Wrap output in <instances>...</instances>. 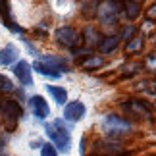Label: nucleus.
I'll use <instances>...</instances> for the list:
<instances>
[{
  "label": "nucleus",
  "mask_w": 156,
  "mask_h": 156,
  "mask_svg": "<svg viewBox=\"0 0 156 156\" xmlns=\"http://www.w3.org/2000/svg\"><path fill=\"white\" fill-rule=\"evenodd\" d=\"M44 131H46L48 139L52 141V145L56 147L58 152L69 151L71 135H69V131L66 129V125L60 122V119H56V122H52V123H46V125H44Z\"/></svg>",
  "instance_id": "1"
},
{
  "label": "nucleus",
  "mask_w": 156,
  "mask_h": 156,
  "mask_svg": "<svg viewBox=\"0 0 156 156\" xmlns=\"http://www.w3.org/2000/svg\"><path fill=\"white\" fill-rule=\"evenodd\" d=\"M133 123L129 119H125L122 116H116V114H108L102 119V129L106 131L108 137H122L125 133H129Z\"/></svg>",
  "instance_id": "2"
},
{
  "label": "nucleus",
  "mask_w": 156,
  "mask_h": 156,
  "mask_svg": "<svg viewBox=\"0 0 156 156\" xmlns=\"http://www.w3.org/2000/svg\"><path fill=\"white\" fill-rule=\"evenodd\" d=\"M122 10H123L122 2H116V0H104V2L98 4L97 16H98V20L102 23H106V25H114Z\"/></svg>",
  "instance_id": "3"
},
{
  "label": "nucleus",
  "mask_w": 156,
  "mask_h": 156,
  "mask_svg": "<svg viewBox=\"0 0 156 156\" xmlns=\"http://www.w3.org/2000/svg\"><path fill=\"white\" fill-rule=\"evenodd\" d=\"M54 39H56L62 46H66V48H73V50H75V46L81 43L79 33H77L73 27H68V25L58 27L56 31H54Z\"/></svg>",
  "instance_id": "4"
},
{
  "label": "nucleus",
  "mask_w": 156,
  "mask_h": 156,
  "mask_svg": "<svg viewBox=\"0 0 156 156\" xmlns=\"http://www.w3.org/2000/svg\"><path fill=\"white\" fill-rule=\"evenodd\" d=\"M122 108L125 112H129L131 116H137L141 119H148V118H151V110H148V106L143 102V100H135V98L125 100V102H122Z\"/></svg>",
  "instance_id": "5"
},
{
  "label": "nucleus",
  "mask_w": 156,
  "mask_h": 156,
  "mask_svg": "<svg viewBox=\"0 0 156 156\" xmlns=\"http://www.w3.org/2000/svg\"><path fill=\"white\" fill-rule=\"evenodd\" d=\"M31 64L25 62V60H20L16 66H14V73L16 77L20 79V83L23 87H31L33 85V75H31Z\"/></svg>",
  "instance_id": "6"
},
{
  "label": "nucleus",
  "mask_w": 156,
  "mask_h": 156,
  "mask_svg": "<svg viewBox=\"0 0 156 156\" xmlns=\"http://www.w3.org/2000/svg\"><path fill=\"white\" fill-rule=\"evenodd\" d=\"M29 106H31V112L35 118L39 119H44L50 116V106L46 104V100L41 97V94H35V97L29 98Z\"/></svg>",
  "instance_id": "7"
},
{
  "label": "nucleus",
  "mask_w": 156,
  "mask_h": 156,
  "mask_svg": "<svg viewBox=\"0 0 156 156\" xmlns=\"http://www.w3.org/2000/svg\"><path fill=\"white\" fill-rule=\"evenodd\" d=\"M0 112L8 119H20L21 114H23L20 102H17V100H12V98H4L2 102H0Z\"/></svg>",
  "instance_id": "8"
},
{
  "label": "nucleus",
  "mask_w": 156,
  "mask_h": 156,
  "mask_svg": "<svg viewBox=\"0 0 156 156\" xmlns=\"http://www.w3.org/2000/svg\"><path fill=\"white\" fill-rule=\"evenodd\" d=\"M85 116V104L79 102V100H73V102L66 104L64 108V118L68 122H79V119Z\"/></svg>",
  "instance_id": "9"
},
{
  "label": "nucleus",
  "mask_w": 156,
  "mask_h": 156,
  "mask_svg": "<svg viewBox=\"0 0 156 156\" xmlns=\"http://www.w3.org/2000/svg\"><path fill=\"white\" fill-rule=\"evenodd\" d=\"M141 10H143V6H141V2H137V0H127V2H123V14H125V17H127L129 21H135L137 17H139Z\"/></svg>",
  "instance_id": "10"
},
{
  "label": "nucleus",
  "mask_w": 156,
  "mask_h": 156,
  "mask_svg": "<svg viewBox=\"0 0 156 156\" xmlns=\"http://www.w3.org/2000/svg\"><path fill=\"white\" fill-rule=\"evenodd\" d=\"M41 62L43 64H46L48 68H52L54 71H69L68 69V64H66V60H62V58H58V56H50V54H44L43 58H41Z\"/></svg>",
  "instance_id": "11"
},
{
  "label": "nucleus",
  "mask_w": 156,
  "mask_h": 156,
  "mask_svg": "<svg viewBox=\"0 0 156 156\" xmlns=\"http://www.w3.org/2000/svg\"><path fill=\"white\" fill-rule=\"evenodd\" d=\"M17 60V48L14 44H8L0 50V66H10Z\"/></svg>",
  "instance_id": "12"
},
{
  "label": "nucleus",
  "mask_w": 156,
  "mask_h": 156,
  "mask_svg": "<svg viewBox=\"0 0 156 156\" xmlns=\"http://www.w3.org/2000/svg\"><path fill=\"white\" fill-rule=\"evenodd\" d=\"M119 39L118 35H110V37H104L102 41H100V44H98V50L102 52V54H110L118 48V44H119Z\"/></svg>",
  "instance_id": "13"
},
{
  "label": "nucleus",
  "mask_w": 156,
  "mask_h": 156,
  "mask_svg": "<svg viewBox=\"0 0 156 156\" xmlns=\"http://www.w3.org/2000/svg\"><path fill=\"white\" fill-rule=\"evenodd\" d=\"M31 68L37 71V73H41V75H44V77H52V79H58L60 77V71H54L52 68H48V66L46 64H43L41 62V60H37V62H35Z\"/></svg>",
  "instance_id": "14"
},
{
  "label": "nucleus",
  "mask_w": 156,
  "mask_h": 156,
  "mask_svg": "<svg viewBox=\"0 0 156 156\" xmlns=\"http://www.w3.org/2000/svg\"><path fill=\"white\" fill-rule=\"evenodd\" d=\"M83 41H85L87 46H94V44H100V41H102V37H100V33L97 31L94 27H87L85 31H83Z\"/></svg>",
  "instance_id": "15"
},
{
  "label": "nucleus",
  "mask_w": 156,
  "mask_h": 156,
  "mask_svg": "<svg viewBox=\"0 0 156 156\" xmlns=\"http://www.w3.org/2000/svg\"><path fill=\"white\" fill-rule=\"evenodd\" d=\"M102 64H104V60L100 58V56H87V58L81 62V68L87 69V71H93V69L102 68Z\"/></svg>",
  "instance_id": "16"
},
{
  "label": "nucleus",
  "mask_w": 156,
  "mask_h": 156,
  "mask_svg": "<svg viewBox=\"0 0 156 156\" xmlns=\"http://www.w3.org/2000/svg\"><path fill=\"white\" fill-rule=\"evenodd\" d=\"M46 91H48L54 100H56L58 104H66V100H68V93H66V89L62 87H54V85H46Z\"/></svg>",
  "instance_id": "17"
},
{
  "label": "nucleus",
  "mask_w": 156,
  "mask_h": 156,
  "mask_svg": "<svg viewBox=\"0 0 156 156\" xmlns=\"http://www.w3.org/2000/svg\"><path fill=\"white\" fill-rule=\"evenodd\" d=\"M143 44H145V39H143V35H137V37H133L131 41H127V44H125V52L131 54V52H139L143 48Z\"/></svg>",
  "instance_id": "18"
},
{
  "label": "nucleus",
  "mask_w": 156,
  "mask_h": 156,
  "mask_svg": "<svg viewBox=\"0 0 156 156\" xmlns=\"http://www.w3.org/2000/svg\"><path fill=\"white\" fill-rule=\"evenodd\" d=\"M41 156H58V151L52 143H46V145H41Z\"/></svg>",
  "instance_id": "19"
},
{
  "label": "nucleus",
  "mask_w": 156,
  "mask_h": 156,
  "mask_svg": "<svg viewBox=\"0 0 156 156\" xmlns=\"http://www.w3.org/2000/svg\"><path fill=\"white\" fill-rule=\"evenodd\" d=\"M10 91H14V83L6 75H0V93H10Z\"/></svg>",
  "instance_id": "20"
},
{
  "label": "nucleus",
  "mask_w": 156,
  "mask_h": 156,
  "mask_svg": "<svg viewBox=\"0 0 156 156\" xmlns=\"http://www.w3.org/2000/svg\"><path fill=\"white\" fill-rule=\"evenodd\" d=\"M97 10H98V2H89V4H85V8H83V14L93 16V14H97Z\"/></svg>",
  "instance_id": "21"
},
{
  "label": "nucleus",
  "mask_w": 156,
  "mask_h": 156,
  "mask_svg": "<svg viewBox=\"0 0 156 156\" xmlns=\"http://www.w3.org/2000/svg\"><path fill=\"white\" fill-rule=\"evenodd\" d=\"M133 33H135V27H133V23H131V25L123 27L122 37H119V39H127V41H131V39H133Z\"/></svg>",
  "instance_id": "22"
},
{
  "label": "nucleus",
  "mask_w": 156,
  "mask_h": 156,
  "mask_svg": "<svg viewBox=\"0 0 156 156\" xmlns=\"http://www.w3.org/2000/svg\"><path fill=\"white\" fill-rule=\"evenodd\" d=\"M147 68L148 69H154L156 71V52H152V54H148V56H147Z\"/></svg>",
  "instance_id": "23"
},
{
  "label": "nucleus",
  "mask_w": 156,
  "mask_h": 156,
  "mask_svg": "<svg viewBox=\"0 0 156 156\" xmlns=\"http://www.w3.org/2000/svg\"><path fill=\"white\" fill-rule=\"evenodd\" d=\"M147 20L148 21H156V2L152 4V6H148V8H147Z\"/></svg>",
  "instance_id": "24"
},
{
  "label": "nucleus",
  "mask_w": 156,
  "mask_h": 156,
  "mask_svg": "<svg viewBox=\"0 0 156 156\" xmlns=\"http://www.w3.org/2000/svg\"><path fill=\"white\" fill-rule=\"evenodd\" d=\"M152 29H154V23L152 21H145V25H143V31H152Z\"/></svg>",
  "instance_id": "25"
}]
</instances>
